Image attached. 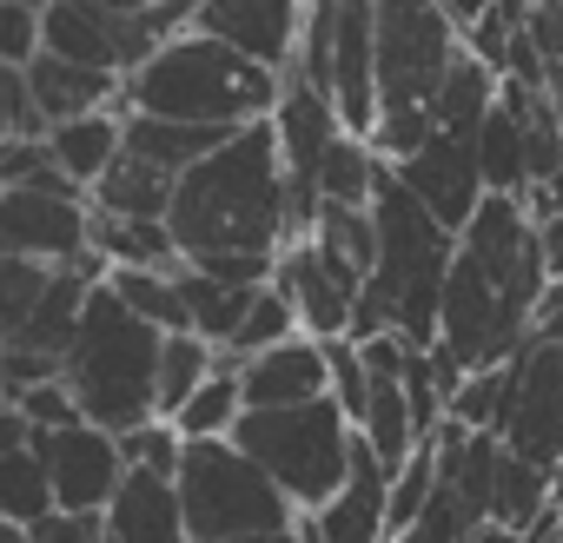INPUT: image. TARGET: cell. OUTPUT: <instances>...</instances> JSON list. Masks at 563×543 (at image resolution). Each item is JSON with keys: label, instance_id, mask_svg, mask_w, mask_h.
Wrapping results in <instances>:
<instances>
[{"label": "cell", "instance_id": "obj_3", "mask_svg": "<svg viewBox=\"0 0 563 543\" xmlns=\"http://www.w3.org/2000/svg\"><path fill=\"white\" fill-rule=\"evenodd\" d=\"M471 41L444 0H378V126L372 146L385 166H405L431 133L451 74L464 67Z\"/></svg>", "mask_w": 563, "mask_h": 543}, {"label": "cell", "instance_id": "obj_29", "mask_svg": "<svg viewBox=\"0 0 563 543\" xmlns=\"http://www.w3.org/2000/svg\"><path fill=\"white\" fill-rule=\"evenodd\" d=\"M292 339H306V325H299V306L278 292V279L252 299V312H245V325H239V339H232V352L225 358H258V352H278V345H292Z\"/></svg>", "mask_w": 563, "mask_h": 543}, {"label": "cell", "instance_id": "obj_21", "mask_svg": "<svg viewBox=\"0 0 563 543\" xmlns=\"http://www.w3.org/2000/svg\"><path fill=\"white\" fill-rule=\"evenodd\" d=\"M232 133H206V126H173V120H146V113H126V153L186 179L199 159H212Z\"/></svg>", "mask_w": 563, "mask_h": 543}, {"label": "cell", "instance_id": "obj_6", "mask_svg": "<svg viewBox=\"0 0 563 543\" xmlns=\"http://www.w3.org/2000/svg\"><path fill=\"white\" fill-rule=\"evenodd\" d=\"M232 444L299 503V517L325 510L358 464V424L339 411V398H319L299 411H245Z\"/></svg>", "mask_w": 563, "mask_h": 543}, {"label": "cell", "instance_id": "obj_39", "mask_svg": "<svg viewBox=\"0 0 563 543\" xmlns=\"http://www.w3.org/2000/svg\"><path fill=\"white\" fill-rule=\"evenodd\" d=\"M444 8H451V14H457L464 27H477V21H484V14L497 8V0H444Z\"/></svg>", "mask_w": 563, "mask_h": 543}, {"label": "cell", "instance_id": "obj_18", "mask_svg": "<svg viewBox=\"0 0 563 543\" xmlns=\"http://www.w3.org/2000/svg\"><path fill=\"white\" fill-rule=\"evenodd\" d=\"M107 543H192L186 536V503L179 477L159 470H126L113 510H107Z\"/></svg>", "mask_w": 563, "mask_h": 543}, {"label": "cell", "instance_id": "obj_24", "mask_svg": "<svg viewBox=\"0 0 563 543\" xmlns=\"http://www.w3.org/2000/svg\"><path fill=\"white\" fill-rule=\"evenodd\" d=\"M173 192H179V179L173 173H159V166H146V159H120L107 179H100V192H93V206L100 212H113V219H166L173 212Z\"/></svg>", "mask_w": 563, "mask_h": 543}, {"label": "cell", "instance_id": "obj_7", "mask_svg": "<svg viewBox=\"0 0 563 543\" xmlns=\"http://www.w3.org/2000/svg\"><path fill=\"white\" fill-rule=\"evenodd\" d=\"M179 503H186V536L192 543H239V536H258V530L299 523V503L278 490L232 437L186 444Z\"/></svg>", "mask_w": 563, "mask_h": 543}, {"label": "cell", "instance_id": "obj_13", "mask_svg": "<svg viewBox=\"0 0 563 543\" xmlns=\"http://www.w3.org/2000/svg\"><path fill=\"white\" fill-rule=\"evenodd\" d=\"M306 8H312V0H199V8H192V34H212L232 54L272 67V74H292L299 34H306Z\"/></svg>", "mask_w": 563, "mask_h": 543}, {"label": "cell", "instance_id": "obj_33", "mask_svg": "<svg viewBox=\"0 0 563 543\" xmlns=\"http://www.w3.org/2000/svg\"><path fill=\"white\" fill-rule=\"evenodd\" d=\"M120 444H126V464H133V470L179 477V464H186V437H179V424H166V418H153V424H140V431H126Z\"/></svg>", "mask_w": 563, "mask_h": 543}, {"label": "cell", "instance_id": "obj_22", "mask_svg": "<svg viewBox=\"0 0 563 543\" xmlns=\"http://www.w3.org/2000/svg\"><path fill=\"white\" fill-rule=\"evenodd\" d=\"M265 292V286H258ZM258 292H245V286H225V279H206L199 265H179V299H186V319H192V332L206 339V345H219V352H232V339H239V325H245V312H252V299Z\"/></svg>", "mask_w": 563, "mask_h": 543}, {"label": "cell", "instance_id": "obj_4", "mask_svg": "<svg viewBox=\"0 0 563 543\" xmlns=\"http://www.w3.org/2000/svg\"><path fill=\"white\" fill-rule=\"evenodd\" d=\"M286 100V74H272L245 54H232L212 34H179L166 41L133 80H126V113L173 120V126H206V133H245L265 126Z\"/></svg>", "mask_w": 563, "mask_h": 543}, {"label": "cell", "instance_id": "obj_36", "mask_svg": "<svg viewBox=\"0 0 563 543\" xmlns=\"http://www.w3.org/2000/svg\"><path fill=\"white\" fill-rule=\"evenodd\" d=\"M8 411H21L34 431H67V424H87V411H80V398H74V385H67V378H54V385H34V391L8 398Z\"/></svg>", "mask_w": 563, "mask_h": 543}, {"label": "cell", "instance_id": "obj_2", "mask_svg": "<svg viewBox=\"0 0 563 543\" xmlns=\"http://www.w3.org/2000/svg\"><path fill=\"white\" fill-rule=\"evenodd\" d=\"M179 258L206 265V258H286L292 232V179H286V153H278L272 120L232 133L212 159H199L166 212Z\"/></svg>", "mask_w": 563, "mask_h": 543}, {"label": "cell", "instance_id": "obj_11", "mask_svg": "<svg viewBox=\"0 0 563 543\" xmlns=\"http://www.w3.org/2000/svg\"><path fill=\"white\" fill-rule=\"evenodd\" d=\"M41 457H47V477H54V503L60 510H80V517H107L120 484H126V444L100 424H67V431H41L34 437Z\"/></svg>", "mask_w": 563, "mask_h": 543}, {"label": "cell", "instance_id": "obj_12", "mask_svg": "<svg viewBox=\"0 0 563 543\" xmlns=\"http://www.w3.org/2000/svg\"><path fill=\"white\" fill-rule=\"evenodd\" d=\"M278 292L299 306L306 339L339 345V339H352V325H358L365 279H358L352 265H339L319 239H292V245H286V258H278Z\"/></svg>", "mask_w": 563, "mask_h": 543}, {"label": "cell", "instance_id": "obj_20", "mask_svg": "<svg viewBox=\"0 0 563 543\" xmlns=\"http://www.w3.org/2000/svg\"><path fill=\"white\" fill-rule=\"evenodd\" d=\"M47 153L54 166L80 186V192H100V179L126 159V113L107 107V113H87V120H67L47 133Z\"/></svg>", "mask_w": 563, "mask_h": 543}, {"label": "cell", "instance_id": "obj_30", "mask_svg": "<svg viewBox=\"0 0 563 543\" xmlns=\"http://www.w3.org/2000/svg\"><path fill=\"white\" fill-rule=\"evenodd\" d=\"M431 490H438V437H431V444H418V451L391 470V543L424 517Z\"/></svg>", "mask_w": 563, "mask_h": 543}, {"label": "cell", "instance_id": "obj_16", "mask_svg": "<svg viewBox=\"0 0 563 543\" xmlns=\"http://www.w3.org/2000/svg\"><path fill=\"white\" fill-rule=\"evenodd\" d=\"M239 378H245V411H299L332 398V352L319 339H292L278 352L245 358Z\"/></svg>", "mask_w": 563, "mask_h": 543}, {"label": "cell", "instance_id": "obj_31", "mask_svg": "<svg viewBox=\"0 0 563 543\" xmlns=\"http://www.w3.org/2000/svg\"><path fill=\"white\" fill-rule=\"evenodd\" d=\"M47 286H54V265H34V258H0V339L21 332V325L41 312Z\"/></svg>", "mask_w": 563, "mask_h": 543}, {"label": "cell", "instance_id": "obj_23", "mask_svg": "<svg viewBox=\"0 0 563 543\" xmlns=\"http://www.w3.org/2000/svg\"><path fill=\"white\" fill-rule=\"evenodd\" d=\"M41 437V431H34ZM60 503H54V477H47V457L41 444H14V451H0V523H47Z\"/></svg>", "mask_w": 563, "mask_h": 543}, {"label": "cell", "instance_id": "obj_28", "mask_svg": "<svg viewBox=\"0 0 563 543\" xmlns=\"http://www.w3.org/2000/svg\"><path fill=\"white\" fill-rule=\"evenodd\" d=\"M107 286H113L146 325H159L166 339H173V332H192L186 299H179V272H107Z\"/></svg>", "mask_w": 563, "mask_h": 543}, {"label": "cell", "instance_id": "obj_35", "mask_svg": "<svg viewBox=\"0 0 563 543\" xmlns=\"http://www.w3.org/2000/svg\"><path fill=\"white\" fill-rule=\"evenodd\" d=\"M325 352H332V398H339V411H345L352 424H365V405H372V365H365V345L339 339V345H325Z\"/></svg>", "mask_w": 563, "mask_h": 543}, {"label": "cell", "instance_id": "obj_25", "mask_svg": "<svg viewBox=\"0 0 563 543\" xmlns=\"http://www.w3.org/2000/svg\"><path fill=\"white\" fill-rule=\"evenodd\" d=\"M225 365V352L219 345H206L199 332H173L166 339V352H159V418L173 424L206 385H212V372Z\"/></svg>", "mask_w": 563, "mask_h": 543}, {"label": "cell", "instance_id": "obj_32", "mask_svg": "<svg viewBox=\"0 0 563 543\" xmlns=\"http://www.w3.org/2000/svg\"><path fill=\"white\" fill-rule=\"evenodd\" d=\"M504 405H510V365L477 372V378L457 385V398H451V424H464V431H504Z\"/></svg>", "mask_w": 563, "mask_h": 543}, {"label": "cell", "instance_id": "obj_34", "mask_svg": "<svg viewBox=\"0 0 563 543\" xmlns=\"http://www.w3.org/2000/svg\"><path fill=\"white\" fill-rule=\"evenodd\" d=\"M0 140H47V113L21 67H0Z\"/></svg>", "mask_w": 563, "mask_h": 543}, {"label": "cell", "instance_id": "obj_15", "mask_svg": "<svg viewBox=\"0 0 563 543\" xmlns=\"http://www.w3.org/2000/svg\"><path fill=\"white\" fill-rule=\"evenodd\" d=\"M299 530H306V543H391V470L378 464V451L365 437H358V464H352L345 490L325 510L299 517Z\"/></svg>", "mask_w": 563, "mask_h": 543}, {"label": "cell", "instance_id": "obj_38", "mask_svg": "<svg viewBox=\"0 0 563 543\" xmlns=\"http://www.w3.org/2000/svg\"><path fill=\"white\" fill-rule=\"evenodd\" d=\"M34 543H107V517H80V510H54L47 523L27 530Z\"/></svg>", "mask_w": 563, "mask_h": 543}, {"label": "cell", "instance_id": "obj_1", "mask_svg": "<svg viewBox=\"0 0 563 543\" xmlns=\"http://www.w3.org/2000/svg\"><path fill=\"white\" fill-rule=\"evenodd\" d=\"M550 292V265L537 245V219L523 199H484L477 219L457 232L444 319H438V358L457 378L497 372L530 345L537 299Z\"/></svg>", "mask_w": 563, "mask_h": 543}, {"label": "cell", "instance_id": "obj_42", "mask_svg": "<svg viewBox=\"0 0 563 543\" xmlns=\"http://www.w3.org/2000/svg\"><path fill=\"white\" fill-rule=\"evenodd\" d=\"M0 543H34V536H27L21 523H0Z\"/></svg>", "mask_w": 563, "mask_h": 543}, {"label": "cell", "instance_id": "obj_37", "mask_svg": "<svg viewBox=\"0 0 563 543\" xmlns=\"http://www.w3.org/2000/svg\"><path fill=\"white\" fill-rule=\"evenodd\" d=\"M530 34H537V54H543V87L563 113V0H530Z\"/></svg>", "mask_w": 563, "mask_h": 543}, {"label": "cell", "instance_id": "obj_43", "mask_svg": "<svg viewBox=\"0 0 563 543\" xmlns=\"http://www.w3.org/2000/svg\"><path fill=\"white\" fill-rule=\"evenodd\" d=\"M556 517H563V464H556Z\"/></svg>", "mask_w": 563, "mask_h": 543}, {"label": "cell", "instance_id": "obj_40", "mask_svg": "<svg viewBox=\"0 0 563 543\" xmlns=\"http://www.w3.org/2000/svg\"><path fill=\"white\" fill-rule=\"evenodd\" d=\"M239 543H306V530L286 523V530H258V536H239Z\"/></svg>", "mask_w": 563, "mask_h": 543}, {"label": "cell", "instance_id": "obj_10", "mask_svg": "<svg viewBox=\"0 0 563 543\" xmlns=\"http://www.w3.org/2000/svg\"><path fill=\"white\" fill-rule=\"evenodd\" d=\"M391 179L451 232H464L477 219V206L490 199L484 166H477V133H451V126H438L405 166H391Z\"/></svg>", "mask_w": 563, "mask_h": 543}, {"label": "cell", "instance_id": "obj_9", "mask_svg": "<svg viewBox=\"0 0 563 543\" xmlns=\"http://www.w3.org/2000/svg\"><path fill=\"white\" fill-rule=\"evenodd\" d=\"M504 451L556 470L563 464V332H537L510 358V405H504Z\"/></svg>", "mask_w": 563, "mask_h": 543}, {"label": "cell", "instance_id": "obj_8", "mask_svg": "<svg viewBox=\"0 0 563 543\" xmlns=\"http://www.w3.org/2000/svg\"><path fill=\"white\" fill-rule=\"evenodd\" d=\"M93 252V199L80 186H21L0 192V258L80 265Z\"/></svg>", "mask_w": 563, "mask_h": 543}, {"label": "cell", "instance_id": "obj_5", "mask_svg": "<svg viewBox=\"0 0 563 543\" xmlns=\"http://www.w3.org/2000/svg\"><path fill=\"white\" fill-rule=\"evenodd\" d=\"M159 352H166V332L146 325L113 286H93L80 339L67 352V385H74L87 424H100L113 437L153 424L159 418Z\"/></svg>", "mask_w": 563, "mask_h": 543}, {"label": "cell", "instance_id": "obj_26", "mask_svg": "<svg viewBox=\"0 0 563 543\" xmlns=\"http://www.w3.org/2000/svg\"><path fill=\"white\" fill-rule=\"evenodd\" d=\"M239 418H245V378H239V358H225V365L212 372V385H206L173 424H179L186 444H219V437L239 431Z\"/></svg>", "mask_w": 563, "mask_h": 543}, {"label": "cell", "instance_id": "obj_41", "mask_svg": "<svg viewBox=\"0 0 563 543\" xmlns=\"http://www.w3.org/2000/svg\"><path fill=\"white\" fill-rule=\"evenodd\" d=\"M477 543H530V536H523V530H504V523H484Z\"/></svg>", "mask_w": 563, "mask_h": 543}, {"label": "cell", "instance_id": "obj_19", "mask_svg": "<svg viewBox=\"0 0 563 543\" xmlns=\"http://www.w3.org/2000/svg\"><path fill=\"white\" fill-rule=\"evenodd\" d=\"M27 87H34L41 113H47V133H54V126H67V120L107 113V107H120V113H126V80L93 74V67H74V60H60V54H41V60L27 67Z\"/></svg>", "mask_w": 563, "mask_h": 543}, {"label": "cell", "instance_id": "obj_27", "mask_svg": "<svg viewBox=\"0 0 563 543\" xmlns=\"http://www.w3.org/2000/svg\"><path fill=\"white\" fill-rule=\"evenodd\" d=\"M306 239H319L339 265H352L372 286V272H378V219H372V206H319V225Z\"/></svg>", "mask_w": 563, "mask_h": 543}, {"label": "cell", "instance_id": "obj_44", "mask_svg": "<svg viewBox=\"0 0 563 543\" xmlns=\"http://www.w3.org/2000/svg\"><path fill=\"white\" fill-rule=\"evenodd\" d=\"M140 8H166V0H140Z\"/></svg>", "mask_w": 563, "mask_h": 543}, {"label": "cell", "instance_id": "obj_14", "mask_svg": "<svg viewBox=\"0 0 563 543\" xmlns=\"http://www.w3.org/2000/svg\"><path fill=\"white\" fill-rule=\"evenodd\" d=\"M325 100L339 107L345 133L372 140V126H378V0H339Z\"/></svg>", "mask_w": 563, "mask_h": 543}, {"label": "cell", "instance_id": "obj_17", "mask_svg": "<svg viewBox=\"0 0 563 543\" xmlns=\"http://www.w3.org/2000/svg\"><path fill=\"white\" fill-rule=\"evenodd\" d=\"M477 166H484V186L497 199L530 192V87L523 80H504V93L477 133Z\"/></svg>", "mask_w": 563, "mask_h": 543}]
</instances>
